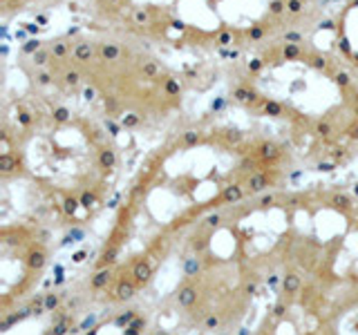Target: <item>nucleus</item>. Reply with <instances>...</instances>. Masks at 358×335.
Returning a JSON list of instances; mask_svg holds the SVG:
<instances>
[{
	"label": "nucleus",
	"instance_id": "nucleus-13",
	"mask_svg": "<svg viewBox=\"0 0 358 335\" xmlns=\"http://www.w3.org/2000/svg\"><path fill=\"white\" fill-rule=\"evenodd\" d=\"M56 304H59V299H56V295H50L48 299H45V306H48L50 311L56 308Z\"/></svg>",
	"mask_w": 358,
	"mask_h": 335
},
{
	"label": "nucleus",
	"instance_id": "nucleus-4",
	"mask_svg": "<svg viewBox=\"0 0 358 335\" xmlns=\"http://www.w3.org/2000/svg\"><path fill=\"white\" fill-rule=\"evenodd\" d=\"M3 3V16L9 18L11 14H20V11H25V9H31L34 5H38L43 3V0H0Z\"/></svg>",
	"mask_w": 358,
	"mask_h": 335
},
{
	"label": "nucleus",
	"instance_id": "nucleus-3",
	"mask_svg": "<svg viewBox=\"0 0 358 335\" xmlns=\"http://www.w3.org/2000/svg\"><path fill=\"white\" fill-rule=\"evenodd\" d=\"M126 34L175 50L227 52L266 43L294 25L305 0H94Z\"/></svg>",
	"mask_w": 358,
	"mask_h": 335
},
{
	"label": "nucleus",
	"instance_id": "nucleus-15",
	"mask_svg": "<svg viewBox=\"0 0 358 335\" xmlns=\"http://www.w3.org/2000/svg\"><path fill=\"white\" fill-rule=\"evenodd\" d=\"M273 313H275V315H282V313H285V306H282V304H278Z\"/></svg>",
	"mask_w": 358,
	"mask_h": 335
},
{
	"label": "nucleus",
	"instance_id": "nucleus-5",
	"mask_svg": "<svg viewBox=\"0 0 358 335\" xmlns=\"http://www.w3.org/2000/svg\"><path fill=\"white\" fill-rule=\"evenodd\" d=\"M150 264H145V262H139L137 266H134V279L137 282H148L150 279Z\"/></svg>",
	"mask_w": 358,
	"mask_h": 335
},
{
	"label": "nucleus",
	"instance_id": "nucleus-7",
	"mask_svg": "<svg viewBox=\"0 0 358 335\" xmlns=\"http://www.w3.org/2000/svg\"><path fill=\"white\" fill-rule=\"evenodd\" d=\"M117 295L119 299H130L134 295V286L132 284H126V282H121L119 288H117Z\"/></svg>",
	"mask_w": 358,
	"mask_h": 335
},
{
	"label": "nucleus",
	"instance_id": "nucleus-11",
	"mask_svg": "<svg viewBox=\"0 0 358 335\" xmlns=\"http://www.w3.org/2000/svg\"><path fill=\"white\" fill-rule=\"evenodd\" d=\"M76 208H78V201L76 199H65V204H63L65 215H74Z\"/></svg>",
	"mask_w": 358,
	"mask_h": 335
},
{
	"label": "nucleus",
	"instance_id": "nucleus-9",
	"mask_svg": "<svg viewBox=\"0 0 358 335\" xmlns=\"http://www.w3.org/2000/svg\"><path fill=\"white\" fill-rule=\"evenodd\" d=\"M108 282H110V271H101V273H96V275H94V279H92V284H94L96 288L106 286Z\"/></svg>",
	"mask_w": 358,
	"mask_h": 335
},
{
	"label": "nucleus",
	"instance_id": "nucleus-1",
	"mask_svg": "<svg viewBox=\"0 0 358 335\" xmlns=\"http://www.w3.org/2000/svg\"><path fill=\"white\" fill-rule=\"evenodd\" d=\"M233 98L260 117L285 121L296 137L320 141L341 159L358 143V78L347 65L300 38L278 40L246 65Z\"/></svg>",
	"mask_w": 358,
	"mask_h": 335
},
{
	"label": "nucleus",
	"instance_id": "nucleus-2",
	"mask_svg": "<svg viewBox=\"0 0 358 335\" xmlns=\"http://www.w3.org/2000/svg\"><path fill=\"white\" fill-rule=\"evenodd\" d=\"M41 83L67 96L99 98L112 117L130 121L166 117L182 107L184 81L134 36L78 31L34 54Z\"/></svg>",
	"mask_w": 358,
	"mask_h": 335
},
{
	"label": "nucleus",
	"instance_id": "nucleus-14",
	"mask_svg": "<svg viewBox=\"0 0 358 335\" xmlns=\"http://www.w3.org/2000/svg\"><path fill=\"white\" fill-rule=\"evenodd\" d=\"M217 324H220V322H217V318H208V320H206V327H208V329H215Z\"/></svg>",
	"mask_w": 358,
	"mask_h": 335
},
{
	"label": "nucleus",
	"instance_id": "nucleus-12",
	"mask_svg": "<svg viewBox=\"0 0 358 335\" xmlns=\"http://www.w3.org/2000/svg\"><path fill=\"white\" fill-rule=\"evenodd\" d=\"M334 204L338 208H350V199H347L345 195H336L334 197Z\"/></svg>",
	"mask_w": 358,
	"mask_h": 335
},
{
	"label": "nucleus",
	"instance_id": "nucleus-8",
	"mask_svg": "<svg viewBox=\"0 0 358 335\" xmlns=\"http://www.w3.org/2000/svg\"><path fill=\"white\" fill-rule=\"evenodd\" d=\"M298 288H300V279L296 275H287L285 277V290H287V293H296Z\"/></svg>",
	"mask_w": 358,
	"mask_h": 335
},
{
	"label": "nucleus",
	"instance_id": "nucleus-10",
	"mask_svg": "<svg viewBox=\"0 0 358 335\" xmlns=\"http://www.w3.org/2000/svg\"><path fill=\"white\" fill-rule=\"evenodd\" d=\"M45 264V255L41 253V251H36V253H31L29 255V266L31 268H41Z\"/></svg>",
	"mask_w": 358,
	"mask_h": 335
},
{
	"label": "nucleus",
	"instance_id": "nucleus-6",
	"mask_svg": "<svg viewBox=\"0 0 358 335\" xmlns=\"http://www.w3.org/2000/svg\"><path fill=\"white\" fill-rule=\"evenodd\" d=\"M195 299H197V293H195V288H190V286H186L182 293H179V304L182 306H190Z\"/></svg>",
	"mask_w": 358,
	"mask_h": 335
}]
</instances>
